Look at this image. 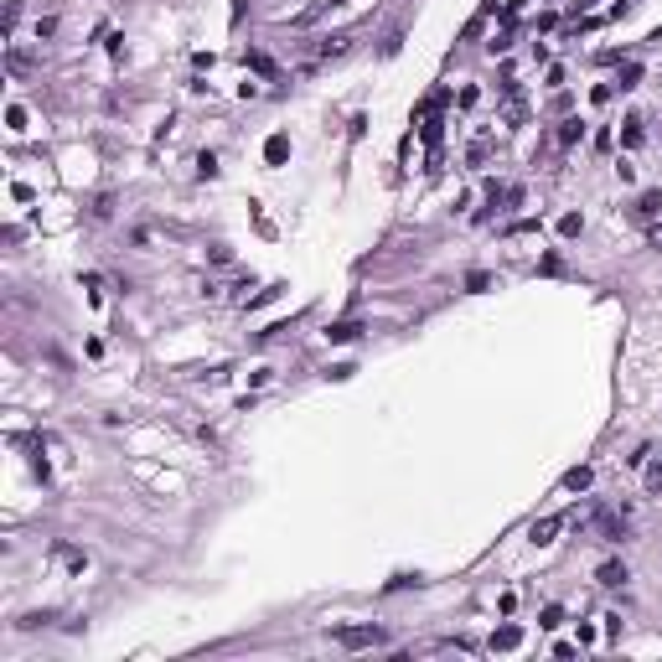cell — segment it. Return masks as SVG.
<instances>
[{
  "label": "cell",
  "instance_id": "obj_8",
  "mask_svg": "<svg viewBox=\"0 0 662 662\" xmlns=\"http://www.w3.org/2000/svg\"><path fill=\"white\" fill-rule=\"evenodd\" d=\"M590 481H595V471H590V466H575V471L564 476V486H569V492H585Z\"/></svg>",
  "mask_w": 662,
  "mask_h": 662
},
{
  "label": "cell",
  "instance_id": "obj_20",
  "mask_svg": "<svg viewBox=\"0 0 662 662\" xmlns=\"http://www.w3.org/2000/svg\"><path fill=\"white\" fill-rule=\"evenodd\" d=\"M559 233H564V238H575V233H579V213H569V218L559 223Z\"/></svg>",
  "mask_w": 662,
  "mask_h": 662
},
{
  "label": "cell",
  "instance_id": "obj_18",
  "mask_svg": "<svg viewBox=\"0 0 662 662\" xmlns=\"http://www.w3.org/2000/svg\"><path fill=\"white\" fill-rule=\"evenodd\" d=\"M647 492H652V497H662V466H652V471H647Z\"/></svg>",
  "mask_w": 662,
  "mask_h": 662
},
{
  "label": "cell",
  "instance_id": "obj_2",
  "mask_svg": "<svg viewBox=\"0 0 662 662\" xmlns=\"http://www.w3.org/2000/svg\"><path fill=\"white\" fill-rule=\"evenodd\" d=\"M590 528L605 538V544H621V538H626V518H621L616 507H600V512L590 518Z\"/></svg>",
  "mask_w": 662,
  "mask_h": 662
},
{
  "label": "cell",
  "instance_id": "obj_12",
  "mask_svg": "<svg viewBox=\"0 0 662 662\" xmlns=\"http://www.w3.org/2000/svg\"><path fill=\"white\" fill-rule=\"evenodd\" d=\"M621 140H626V150H631V145H642V119L637 114L626 119V135H621Z\"/></svg>",
  "mask_w": 662,
  "mask_h": 662
},
{
  "label": "cell",
  "instance_id": "obj_17",
  "mask_svg": "<svg viewBox=\"0 0 662 662\" xmlns=\"http://www.w3.org/2000/svg\"><path fill=\"white\" fill-rule=\"evenodd\" d=\"M486 285H492V274H481V269L466 274V290H486Z\"/></svg>",
  "mask_w": 662,
  "mask_h": 662
},
{
  "label": "cell",
  "instance_id": "obj_16",
  "mask_svg": "<svg viewBox=\"0 0 662 662\" xmlns=\"http://www.w3.org/2000/svg\"><path fill=\"white\" fill-rule=\"evenodd\" d=\"M637 78H642V68H637V62H626V68H621V78H616V83H621V88H637Z\"/></svg>",
  "mask_w": 662,
  "mask_h": 662
},
{
  "label": "cell",
  "instance_id": "obj_21",
  "mask_svg": "<svg viewBox=\"0 0 662 662\" xmlns=\"http://www.w3.org/2000/svg\"><path fill=\"white\" fill-rule=\"evenodd\" d=\"M528 6V0H507V16H518V10Z\"/></svg>",
  "mask_w": 662,
  "mask_h": 662
},
{
  "label": "cell",
  "instance_id": "obj_5",
  "mask_svg": "<svg viewBox=\"0 0 662 662\" xmlns=\"http://www.w3.org/2000/svg\"><path fill=\"white\" fill-rule=\"evenodd\" d=\"M512 647H523V626H497L492 652H512Z\"/></svg>",
  "mask_w": 662,
  "mask_h": 662
},
{
  "label": "cell",
  "instance_id": "obj_7",
  "mask_svg": "<svg viewBox=\"0 0 662 662\" xmlns=\"http://www.w3.org/2000/svg\"><path fill=\"white\" fill-rule=\"evenodd\" d=\"M285 155H290V140H285V135H269V145H264V161H269V166H280Z\"/></svg>",
  "mask_w": 662,
  "mask_h": 662
},
{
  "label": "cell",
  "instance_id": "obj_14",
  "mask_svg": "<svg viewBox=\"0 0 662 662\" xmlns=\"http://www.w3.org/2000/svg\"><path fill=\"white\" fill-rule=\"evenodd\" d=\"M326 337H331V341H352V337H357V321H341V326H331Z\"/></svg>",
  "mask_w": 662,
  "mask_h": 662
},
{
  "label": "cell",
  "instance_id": "obj_3",
  "mask_svg": "<svg viewBox=\"0 0 662 662\" xmlns=\"http://www.w3.org/2000/svg\"><path fill=\"white\" fill-rule=\"evenodd\" d=\"M352 42H357V36H352V31H341V36H326V42H316L311 52L326 62V57H341V52H352Z\"/></svg>",
  "mask_w": 662,
  "mask_h": 662
},
{
  "label": "cell",
  "instance_id": "obj_22",
  "mask_svg": "<svg viewBox=\"0 0 662 662\" xmlns=\"http://www.w3.org/2000/svg\"><path fill=\"white\" fill-rule=\"evenodd\" d=\"M652 248H662V228H652Z\"/></svg>",
  "mask_w": 662,
  "mask_h": 662
},
{
  "label": "cell",
  "instance_id": "obj_6",
  "mask_svg": "<svg viewBox=\"0 0 662 662\" xmlns=\"http://www.w3.org/2000/svg\"><path fill=\"white\" fill-rule=\"evenodd\" d=\"M6 68H10V73H31L36 57H31V52H21V47H10V52H6Z\"/></svg>",
  "mask_w": 662,
  "mask_h": 662
},
{
  "label": "cell",
  "instance_id": "obj_19",
  "mask_svg": "<svg viewBox=\"0 0 662 662\" xmlns=\"http://www.w3.org/2000/svg\"><path fill=\"white\" fill-rule=\"evenodd\" d=\"M559 621H564V611H559V605H549V611H544V621H538V626H549V631H554V626H559Z\"/></svg>",
  "mask_w": 662,
  "mask_h": 662
},
{
  "label": "cell",
  "instance_id": "obj_13",
  "mask_svg": "<svg viewBox=\"0 0 662 662\" xmlns=\"http://www.w3.org/2000/svg\"><path fill=\"white\" fill-rule=\"evenodd\" d=\"M657 207H662V192H642V207H637V213H642V218H652Z\"/></svg>",
  "mask_w": 662,
  "mask_h": 662
},
{
  "label": "cell",
  "instance_id": "obj_1",
  "mask_svg": "<svg viewBox=\"0 0 662 662\" xmlns=\"http://www.w3.org/2000/svg\"><path fill=\"white\" fill-rule=\"evenodd\" d=\"M331 642L362 652V647H383V631H378V626H337V631H331Z\"/></svg>",
  "mask_w": 662,
  "mask_h": 662
},
{
  "label": "cell",
  "instance_id": "obj_11",
  "mask_svg": "<svg viewBox=\"0 0 662 662\" xmlns=\"http://www.w3.org/2000/svg\"><path fill=\"white\" fill-rule=\"evenodd\" d=\"M486 155H492V140H471V150H466V161H471V166H481V161H486Z\"/></svg>",
  "mask_w": 662,
  "mask_h": 662
},
{
  "label": "cell",
  "instance_id": "obj_9",
  "mask_svg": "<svg viewBox=\"0 0 662 662\" xmlns=\"http://www.w3.org/2000/svg\"><path fill=\"white\" fill-rule=\"evenodd\" d=\"M595 579H600V585H621V579H626V564H600Z\"/></svg>",
  "mask_w": 662,
  "mask_h": 662
},
{
  "label": "cell",
  "instance_id": "obj_4",
  "mask_svg": "<svg viewBox=\"0 0 662 662\" xmlns=\"http://www.w3.org/2000/svg\"><path fill=\"white\" fill-rule=\"evenodd\" d=\"M564 528V518H538L533 528H528V538H533V544H554V533H559Z\"/></svg>",
  "mask_w": 662,
  "mask_h": 662
},
{
  "label": "cell",
  "instance_id": "obj_10",
  "mask_svg": "<svg viewBox=\"0 0 662 662\" xmlns=\"http://www.w3.org/2000/svg\"><path fill=\"white\" fill-rule=\"evenodd\" d=\"M244 62H248V68H254V73H264V78H280V68H274V62L264 57V52H248Z\"/></svg>",
  "mask_w": 662,
  "mask_h": 662
},
{
  "label": "cell",
  "instance_id": "obj_15",
  "mask_svg": "<svg viewBox=\"0 0 662 662\" xmlns=\"http://www.w3.org/2000/svg\"><path fill=\"white\" fill-rule=\"evenodd\" d=\"M579 140V119H564L559 125V145H575Z\"/></svg>",
  "mask_w": 662,
  "mask_h": 662
}]
</instances>
